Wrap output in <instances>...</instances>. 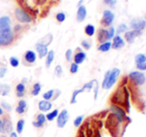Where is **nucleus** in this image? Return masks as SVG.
Listing matches in <instances>:
<instances>
[{
	"mask_svg": "<svg viewBox=\"0 0 146 137\" xmlns=\"http://www.w3.org/2000/svg\"><path fill=\"white\" fill-rule=\"evenodd\" d=\"M119 73H120V69L114 68L112 71H110V75L108 77V85H106V89H111L112 87L114 85V83H116L117 81V77H118Z\"/></svg>",
	"mask_w": 146,
	"mask_h": 137,
	"instance_id": "0eeeda50",
	"label": "nucleus"
},
{
	"mask_svg": "<svg viewBox=\"0 0 146 137\" xmlns=\"http://www.w3.org/2000/svg\"><path fill=\"white\" fill-rule=\"evenodd\" d=\"M86 59H87V54L79 49L78 52L75 54V56H74V63H76L77 65H81L85 62Z\"/></svg>",
	"mask_w": 146,
	"mask_h": 137,
	"instance_id": "dca6fc26",
	"label": "nucleus"
},
{
	"mask_svg": "<svg viewBox=\"0 0 146 137\" xmlns=\"http://www.w3.org/2000/svg\"><path fill=\"white\" fill-rule=\"evenodd\" d=\"M85 33L87 34L88 37L94 36V33H96V28H94V26L92 25V24H88V25H87L85 28Z\"/></svg>",
	"mask_w": 146,
	"mask_h": 137,
	"instance_id": "7c9ffc66",
	"label": "nucleus"
},
{
	"mask_svg": "<svg viewBox=\"0 0 146 137\" xmlns=\"http://www.w3.org/2000/svg\"><path fill=\"white\" fill-rule=\"evenodd\" d=\"M146 62V55L144 54H137L135 56V63L136 65L139 64H143V63Z\"/></svg>",
	"mask_w": 146,
	"mask_h": 137,
	"instance_id": "473e14b6",
	"label": "nucleus"
},
{
	"mask_svg": "<svg viewBox=\"0 0 146 137\" xmlns=\"http://www.w3.org/2000/svg\"><path fill=\"white\" fill-rule=\"evenodd\" d=\"M54 59H55V52L53 50L49 51L46 56V62H45V65H46L47 68H50V66L52 65Z\"/></svg>",
	"mask_w": 146,
	"mask_h": 137,
	"instance_id": "4be33fe9",
	"label": "nucleus"
},
{
	"mask_svg": "<svg viewBox=\"0 0 146 137\" xmlns=\"http://www.w3.org/2000/svg\"><path fill=\"white\" fill-rule=\"evenodd\" d=\"M0 133H5L4 125H3V120H1V119H0Z\"/></svg>",
	"mask_w": 146,
	"mask_h": 137,
	"instance_id": "3c124183",
	"label": "nucleus"
},
{
	"mask_svg": "<svg viewBox=\"0 0 146 137\" xmlns=\"http://www.w3.org/2000/svg\"><path fill=\"white\" fill-rule=\"evenodd\" d=\"M1 107L4 108L5 110H7V111H10V110L12 109V106L10 105L9 103H5V101H2V103H1Z\"/></svg>",
	"mask_w": 146,
	"mask_h": 137,
	"instance_id": "a18cd8bd",
	"label": "nucleus"
},
{
	"mask_svg": "<svg viewBox=\"0 0 146 137\" xmlns=\"http://www.w3.org/2000/svg\"><path fill=\"white\" fill-rule=\"evenodd\" d=\"M0 137H6V136H4V135H3V136H0Z\"/></svg>",
	"mask_w": 146,
	"mask_h": 137,
	"instance_id": "6e6d98bb",
	"label": "nucleus"
},
{
	"mask_svg": "<svg viewBox=\"0 0 146 137\" xmlns=\"http://www.w3.org/2000/svg\"><path fill=\"white\" fill-rule=\"evenodd\" d=\"M47 122V119H46V115L44 113H39L37 114L36 116V120L32 122L33 126L37 128H41L45 125V123Z\"/></svg>",
	"mask_w": 146,
	"mask_h": 137,
	"instance_id": "f8f14e48",
	"label": "nucleus"
},
{
	"mask_svg": "<svg viewBox=\"0 0 146 137\" xmlns=\"http://www.w3.org/2000/svg\"><path fill=\"white\" fill-rule=\"evenodd\" d=\"M83 2H84V0H80V2L78 3V7H80V6L82 5V3H83Z\"/></svg>",
	"mask_w": 146,
	"mask_h": 137,
	"instance_id": "864d4df0",
	"label": "nucleus"
},
{
	"mask_svg": "<svg viewBox=\"0 0 146 137\" xmlns=\"http://www.w3.org/2000/svg\"><path fill=\"white\" fill-rule=\"evenodd\" d=\"M136 68L140 71H146V62L143 63V64H139V65H136Z\"/></svg>",
	"mask_w": 146,
	"mask_h": 137,
	"instance_id": "09e8293b",
	"label": "nucleus"
},
{
	"mask_svg": "<svg viewBox=\"0 0 146 137\" xmlns=\"http://www.w3.org/2000/svg\"><path fill=\"white\" fill-rule=\"evenodd\" d=\"M7 29H11V19L9 16L5 15L0 17V32Z\"/></svg>",
	"mask_w": 146,
	"mask_h": 137,
	"instance_id": "9d476101",
	"label": "nucleus"
},
{
	"mask_svg": "<svg viewBox=\"0 0 146 137\" xmlns=\"http://www.w3.org/2000/svg\"><path fill=\"white\" fill-rule=\"evenodd\" d=\"M106 34H108V41H110L114 36H115V30L112 26H110L108 30H106Z\"/></svg>",
	"mask_w": 146,
	"mask_h": 137,
	"instance_id": "72a5a7b5",
	"label": "nucleus"
},
{
	"mask_svg": "<svg viewBox=\"0 0 146 137\" xmlns=\"http://www.w3.org/2000/svg\"><path fill=\"white\" fill-rule=\"evenodd\" d=\"M56 19L59 23H63V22L66 20V14L64 13V12H59V13L56 15Z\"/></svg>",
	"mask_w": 146,
	"mask_h": 137,
	"instance_id": "58836bf2",
	"label": "nucleus"
},
{
	"mask_svg": "<svg viewBox=\"0 0 146 137\" xmlns=\"http://www.w3.org/2000/svg\"><path fill=\"white\" fill-rule=\"evenodd\" d=\"M26 108H27V103H26L25 99H20L18 105L16 107V112L18 114H23L25 112Z\"/></svg>",
	"mask_w": 146,
	"mask_h": 137,
	"instance_id": "6ab92c4d",
	"label": "nucleus"
},
{
	"mask_svg": "<svg viewBox=\"0 0 146 137\" xmlns=\"http://www.w3.org/2000/svg\"><path fill=\"white\" fill-rule=\"evenodd\" d=\"M59 110L58 109H54L53 111L49 112V113L46 114V119L47 121H53V120H55L57 118V116H58L59 114Z\"/></svg>",
	"mask_w": 146,
	"mask_h": 137,
	"instance_id": "cd10ccee",
	"label": "nucleus"
},
{
	"mask_svg": "<svg viewBox=\"0 0 146 137\" xmlns=\"http://www.w3.org/2000/svg\"><path fill=\"white\" fill-rule=\"evenodd\" d=\"M145 18H146V17H145Z\"/></svg>",
	"mask_w": 146,
	"mask_h": 137,
	"instance_id": "4d7b16f0",
	"label": "nucleus"
},
{
	"mask_svg": "<svg viewBox=\"0 0 146 137\" xmlns=\"http://www.w3.org/2000/svg\"><path fill=\"white\" fill-rule=\"evenodd\" d=\"M104 3L108 4V5H110V6H113L114 4L116 3V0H104Z\"/></svg>",
	"mask_w": 146,
	"mask_h": 137,
	"instance_id": "8fccbe9b",
	"label": "nucleus"
},
{
	"mask_svg": "<svg viewBox=\"0 0 146 137\" xmlns=\"http://www.w3.org/2000/svg\"><path fill=\"white\" fill-rule=\"evenodd\" d=\"M14 38H15V33L12 31V29H7L0 32V46H9L13 43Z\"/></svg>",
	"mask_w": 146,
	"mask_h": 137,
	"instance_id": "f03ea898",
	"label": "nucleus"
},
{
	"mask_svg": "<svg viewBox=\"0 0 146 137\" xmlns=\"http://www.w3.org/2000/svg\"><path fill=\"white\" fill-rule=\"evenodd\" d=\"M94 99H98V81L96 79H94Z\"/></svg>",
	"mask_w": 146,
	"mask_h": 137,
	"instance_id": "c03bdc74",
	"label": "nucleus"
},
{
	"mask_svg": "<svg viewBox=\"0 0 146 137\" xmlns=\"http://www.w3.org/2000/svg\"><path fill=\"white\" fill-rule=\"evenodd\" d=\"M110 75V71H108L106 73H104V81H102V87L104 89H106V85H108V77Z\"/></svg>",
	"mask_w": 146,
	"mask_h": 137,
	"instance_id": "4c0bfd02",
	"label": "nucleus"
},
{
	"mask_svg": "<svg viewBox=\"0 0 146 137\" xmlns=\"http://www.w3.org/2000/svg\"><path fill=\"white\" fill-rule=\"evenodd\" d=\"M69 112L67 109H63L61 112H59L58 116H57V126L59 128H64L66 126V124L69 121Z\"/></svg>",
	"mask_w": 146,
	"mask_h": 137,
	"instance_id": "39448f33",
	"label": "nucleus"
},
{
	"mask_svg": "<svg viewBox=\"0 0 146 137\" xmlns=\"http://www.w3.org/2000/svg\"><path fill=\"white\" fill-rule=\"evenodd\" d=\"M87 8H86L85 5H81L79 8H78L77 11V21L78 22H83L85 21V19L87 18Z\"/></svg>",
	"mask_w": 146,
	"mask_h": 137,
	"instance_id": "2eb2a0df",
	"label": "nucleus"
},
{
	"mask_svg": "<svg viewBox=\"0 0 146 137\" xmlns=\"http://www.w3.org/2000/svg\"><path fill=\"white\" fill-rule=\"evenodd\" d=\"M9 137H18V134L16 133V131H12L11 133H10Z\"/></svg>",
	"mask_w": 146,
	"mask_h": 137,
	"instance_id": "603ef678",
	"label": "nucleus"
},
{
	"mask_svg": "<svg viewBox=\"0 0 146 137\" xmlns=\"http://www.w3.org/2000/svg\"><path fill=\"white\" fill-rule=\"evenodd\" d=\"M9 63H10V65H11V67H13V68H17L20 64L19 59L16 58V57H10Z\"/></svg>",
	"mask_w": 146,
	"mask_h": 137,
	"instance_id": "c9c22d12",
	"label": "nucleus"
},
{
	"mask_svg": "<svg viewBox=\"0 0 146 137\" xmlns=\"http://www.w3.org/2000/svg\"><path fill=\"white\" fill-rule=\"evenodd\" d=\"M82 47H84V48L86 49V50H90V43L88 42L87 40H83L82 41Z\"/></svg>",
	"mask_w": 146,
	"mask_h": 137,
	"instance_id": "49530a36",
	"label": "nucleus"
},
{
	"mask_svg": "<svg viewBox=\"0 0 146 137\" xmlns=\"http://www.w3.org/2000/svg\"><path fill=\"white\" fill-rule=\"evenodd\" d=\"M24 126H25V120L24 119H20L17 121L16 124V133L17 134H21L23 132Z\"/></svg>",
	"mask_w": 146,
	"mask_h": 137,
	"instance_id": "c85d7f7f",
	"label": "nucleus"
},
{
	"mask_svg": "<svg viewBox=\"0 0 146 137\" xmlns=\"http://www.w3.org/2000/svg\"><path fill=\"white\" fill-rule=\"evenodd\" d=\"M66 60L68 61V62H71L72 59H73V50L72 49H68L67 51H66Z\"/></svg>",
	"mask_w": 146,
	"mask_h": 137,
	"instance_id": "37998d69",
	"label": "nucleus"
},
{
	"mask_svg": "<svg viewBox=\"0 0 146 137\" xmlns=\"http://www.w3.org/2000/svg\"><path fill=\"white\" fill-rule=\"evenodd\" d=\"M26 93V87L23 83H20L16 85V95L18 97H23Z\"/></svg>",
	"mask_w": 146,
	"mask_h": 137,
	"instance_id": "aec40b11",
	"label": "nucleus"
},
{
	"mask_svg": "<svg viewBox=\"0 0 146 137\" xmlns=\"http://www.w3.org/2000/svg\"><path fill=\"white\" fill-rule=\"evenodd\" d=\"M94 79H92V81H88V83H85V85L83 87L84 91H90L92 89V87H94Z\"/></svg>",
	"mask_w": 146,
	"mask_h": 137,
	"instance_id": "e433bc0d",
	"label": "nucleus"
},
{
	"mask_svg": "<svg viewBox=\"0 0 146 137\" xmlns=\"http://www.w3.org/2000/svg\"><path fill=\"white\" fill-rule=\"evenodd\" d=\"M55 75H57V77H61L63 75V68L60 65H57L55 68Z\"/></svg>",
	"mask_w": 146,
	"mask_h": 137,
	"instance_id": "a19ab883",
	"label": "nucleus"
},
{
	"mask_svg": "<svg viewBox=\"0 0 146 137\" xmlns=\"http://www.w3.org/2000/svg\"><path fill=\"white\" fill-rule=\"evenodd\" d=\"M3 114V108L1 107V105H0V115H2Z\"/></svg>",
	"mask_w": 146,
	"mask_h": 137,
	"instance_id": "5fc2aeb1",
	"label": "nucleus"
},
{
	"mask_svg": "<svg viewBox=\"0 0 146 137\" xmlns=\"http://www.w3.org/2000/svg\"><path fill=\"white\" fill-rule=\"evenodd\" d=\"M52 41H53V35L52 34H47L46 36H44L40 41H39V43H41V44H43V45H45V46L48 47L49 45L52 43Z\"/></svg>",
	"mask_w": 146,
	"mask_h": 137,
	"instance_id": "a878e982",
	"label": "nucleus"
},
{
	"mask_svg": "<svg viewBox=\"0 0 146 137\" xmlns=\"http://www.w3.org/2000/svg\"><path fill=\"white\" fill-rule=\"evenodd\" d=\"M125 45V42L119 35H116L112 38V43H111V48L115 49V50H119V49L123 48Z\"/></svg>",
	"mask_w": 146,
	"mask_h": 137,
	"instance_id": "ddd939ff",
	"label": "nucleus"
},
{
	"mask_svg": "<svg viewBox=\"0 0 146 137\" xmlns=\"http://www.w3.org/2000/svg\"><path fill=\"white\" fill-rule=\"evenodd\" d=\"M37 60V54L36 52L32 50H28L26 51V53L24 54V61H25L27 64H34Z\"/></svg>",
	"mask_w": 146,
	"mask_h": 137,
	"instance_id": "4468645a",
	"label": "nucleus"
},
{
	"mask_svg": "<svg viewBox=\"0 0 146 137\" xmlns=\"http://www.w3.org/2000/svg\"><path fill=\"white\" fill-rule=\"evenodd\" d=\"M146 26V21L143 19H133L130 22V27L132 30H137V31H142Z\"/></svg>",
	"mask_w": 146,
	"mask_h": 137,
	"instance_id": "6e6552de",
	"label": "nucleus"
},
{
	"mask_svg": "<svg viewBox=\"0 0 146 137\" xmlns=\"http://www.w3.org/2000/svg\"><path fill=\"white\" fill-rule=\"evenodd\" d=\"M41 89H42V85L40 83H36L33 85L32 89V95H39V93H41Z\"/></svg>",
	"mask_w": 146,
	"mask_h": 137,
	"instance_id": "2f4dec72",
	"label": "nucleus"
},
{
	"mask_svg": "<svg viewBox=\"0 0 146 137\" xmlns=\"http://www.w3.org/2000/svg\"><path fill=\"white\" fill-rule=\"evenodd\" d=\"M98 40L100 42V44L104 42H108V34H106V29H100L98 33Z\"/></svg>",
	"mask_w": 146,
	"mask_h": 137,
	"instance_id": "412c9836",
	"label": "nucleus"
},
{
	"mask_svg": "<svg viewBox=\"0 0 146 137\" xmlns=\"http://www.w3.org/2000/svg\"><path fill=\"white\" fill-rule=\"evenodd\" d=\"M111 104H116L121 107H127V111L129 110V93L125 87H120L111 97Z\"/></svg>",
	"mask_w": 146,
	"mask_h": 137,
	"instance_id": "f257e3e1",
	"label": "nucleus"
},
{
	"mask_svg": "<svg viewBox=\"0 0 146 137\" xmlns=\"http://www.w3.org/2000/svg\"><path fill=\"white\" fill-rule=\"evenodd\" d=\"M35 49H36V52L38 53V56L40 59L45 58L49 52L48 47L45 46V45H43V44H41V43H39V42L35 45Z\"/></svg>",
	"mask_w": 146,
	"mask_h": 137,
	"instance_id": "9b49d317",
	"label": "nucleus"
},
{
	"mask_svg": "<svg viewBox=\"0 0 146 137\" xmlns=\"http://www.w3.org/2000/svg\"><path fill=\"white\" fill-rule=\"evenodd\" d=\"M110 111H111L112 113L119 114V115L127 116L126 115V110H125L123 107H121V106L116 105V104H111V106H110Z\"/></svg>",
	"mask_w": 146,
	"mask_h": 137,
	"instance_id": "a211bd4d",
	"label": "nucleus"
},
{
	"mask_svg": "<svg viewBox=\"0 0 146 137\" xmlns=\"http://www.w3.org/2000/svg\"><path fill=\"white\" fill-rule=\"evenodd\" d=\"M55 91H56V89H50V91H46V93L43 95V99H44L45 101H52L55 97Z\"/></svg>",
	"mask_w": 146,
	"mask_h": 137,
	"instance_id": "c756f323",
	"label": "nucleus"
},
{
	"mask_svg": "<svg viewBox=\"0 0 146 137\" xmlns=\"http://www.w3.org/2000/svg\"><path fill=\"white\" fill-rule=\"evenodd\" d=\"M38 107H39V109H40L42 112H47V111H50V110L52 109L53 104H52V103H51V101H45V99H43V101H39Z\"/></svg>",
	"mask_w": 146,
	"mask_h": 137,
	"instance_id": "f3484780",
	"label": "nucleus"
},
{
	"mask_svg": "<svg viewBox=\"0 0 146 137\" xmlns=\"http://www.w3.org/2000/svg\"><path fill=\"white\" fill-rule=\"evenodd\" d=\"M6 73H7V69H6L5 67H1V68H0V79L5 77Z\"/></svg>",
	"mask_w": 146,
	"mask_h": 137,
	"instance_id": "de8ad7c7",
	"label": "nucleus"
},
{
	"mask_svg": "<svg viewBox=\"0 0 146 137\" xmlns=\"http://www.w3.org/2000/svg\"><path fill=\"white\" fill-rule=\"evenodd\" d=\"M15 17L21 23H31L33 21V17L26 10L17 7L15 9Z\"/></svg>",
	"mask_w": 146,
	"mask_h": 137,
	"instance_id": "7ed1b4c3",
	"label": "nucleus"
},
{
	"mask_svg": "<svg viewBox=\"0 0 146 137\" xmlns=\"http://www.w3.org/2000/svg\"><path fill=\"white\" fill-rule=\"evenodd\" d=\"M128 79H130L131 81H133L136 85H144L145 81H146L145 75L138 71H131V73L128 75Z\"/></svg>",
	"mask_w": 146,
	"mask_h": 137,
	"instance_id": "20e7f679",
	"label": "nucleus"
},
{
	"mask_svg": "<svg viewBox=\"0 0 146 137\" xmlns=\"http://www.w3.org/2000/svg\"><path fill=\"white\" fill-rule=\"evenodd\" d=\"M3 125H4V130L7 133H11L13 131V125H12V122L8 118H4L3 119Z\"/></svg>",
	"mask_w": 146,
	"mask_h": 137,
	"instance_id": "5701e85b",
	"label": "nucleus"
},
{
	"mask_svg": "<svg viewBox=\"0 0 146 137\" xmlns=\"http://www.w3.org/2000/svg\"><path fill=\"white\" fill-rule=\"evenodd\" d=\"M70 71L71 73H77L79 71V65H77L76 63H72L70 67Z\"/></svg>",
	"mask_w": 146,
	"mask_h": 137,
	"instance_id": "79ce46f5",
	"label": "nucleus"
},
{
	"mask_svg": "<svg viewBox=\"0 0 146 137\" xmlns=\"http://www.w3.org/2000/svg\"><path fill=\"white\" fill-rule=\"evenodd\" d=\"M110 49H111V42L108 41V42H104V43H102V44H100V46H98V50L100 51V52H108Z\"/></svg>",
	"mask_w": 146,
	"mask_h": 137,
	"instance_id": "bb28decb",
	"label": "nucleus"
},
{
	"mask_svg": "<svg viewBox=\"0 0 146 137\" xmlns=\"http://www.w3.org/2000/svg\"><path fill=\"white\" fill-rule=\"evenodd\" d=\"M85 93V91H84V89L82 87V89H76V91H74L73 95H72V97H71V101H70V103L71 104H75L77 103V97L79 95H81V93Z\"/></svg>",
	"mask_w": 146,
	"mask_h": 137,
	"instance_id": "b1692460",
	"label": "nucleus"
},
{
	"mask_svg": "<svg viewBox=\"0 0 146 137\" xmlns=\"http://www.w3.org/2000/svg\"><path fill=\"white\" fill-rule=\"evenodd\" d=\"M114 20V14L110 10H104V14H102V24L104 27H108L112 24Z\"/></svg>",
	"mask_w": 146,
	"mask_h": 137,
	"instance_id": "423d86ee",
	"label": "nucleus"
},
{
	"mask_svg": "<svg viewBox=\"0 0 146 137\" xmlns=\"http://www.w3.org/2000/svg\"><path fill=\"white\" fill-rule=\"evenodd\" d=\"M126 31H127V26L125 25V24H120V25L118 26V28H117L116 33L117 35H119L121 33H125Z\"/></svg>",
	"mask_w": 146,
	"mask_h": 137,
	"instance_id": "ea45409f",
	"label": "nucleus"
},
{
	"mask_svg": "<svg viewBox=\"0 0 146 137\" xmlns=\"http://www.w3.org/2000/svg\"><path fill=\"white\" fill-rule=\"evenodd\" d=\"M141 33L142 32L141 31H137V30H132V31H126L124 34V38L125 40H126L127 43H129V44H132L133 42H134L135 38L138 36H140Z\"/></svg>",
	"mask_w": 146,
	"mask_h": 137,
	"instance_id": "1a4fd4ad",
	"label": "nucleus"
},
{
	"mask_svg": "<svg viewBox=\"0 0 146 137\" xmlns=\"http://www.w3.org/2000/svg\"><path fill=\"white\" fill-rule=\"evenodd\" d=\"M83 121H84V116L83 115L77 116V117L75 118V120H74V126H75V127H81Z\"/></svg>",
	"mask_w": 146,
	"mask_h": 137,
	"instance_id": "f704fd0d",
	"label": "nucleus"
},
{
	"mask_svg": "<svg viewBox=\"0 0 146 137\" xmlns=\"http://www.w3.org/2000/svg\"><path fill=\"white\" fill-rule=\"evenodd\" d=\"M11 91V87H10L9 85L7 83H1L0 85V95H3V97H6L8 93Z\"/></svg>",
	"mask_w": 146,
	"mask_h": 137,
	"instance_id": "393cba45",
	"label": "nucleus"
}]
</instances>
